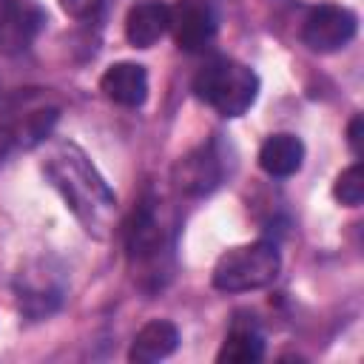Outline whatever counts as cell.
I'll return each instance as SVG.
<instances>
[{
  "label": "cell",
  "instance_id": "cell-5",
  "mask_svg": "<svg viewBox=\"0 0 364 364\" xmlns=\"http://www.w3.org/2000/svg\"><path fill=\"white\" fill-rule=\"evenodd\" d=\"M168 31L182 51H202L216 34V14L208 0H176L168 6Z\"/></svg>",
  "mask_w": 364,
  "mask_h": 364
},
{
  "label": "cell",
  "instance_id": "cell-6",
  "mask_svg": "<svg viewBox=\"0 0 364 364\" xmlns=\"http://www.w3.org/2000/svg\"><path fill=\"white\" fill-rule=\"evenodd\" d=\"M43 11L28 0H6L0 3V51L20 54L31 46L43 26Z\"/></svg>",
  "mask_w": 364,
  "mask_h": 364
},
{
  "label": "cell",
  "instance_id": "cell-1",
  "mask_svg": "<svg viewBox=\"0 0 364 364\" xmlns=\"http://www.w3.org/2000/svg\"><path fill=\"white\" fill-rule=\"evenodd\" d=\"M43 168L51 176L54 188L65 196L68 208L85 225V230L94 236H105L108 219L117 210V196L85 159V154L74 142H57Z\"/></svg>",
  "mask_w": 364,
  "mask_h": 364
},
{
  "label": "cell",
  "instance_id": "cell-13",
  "mask_svg": "<svg viewBox=\"0 0 364 364\" xmlns=\"http://www.w3.org/2000/svg\"><path fill=\"white\" fill-rule=\"evenodd\" d=\"M264 355V341L256 333V327H245V324H233V330L225 336L216 361L219 364H250L259 361Z\"/></svg>",
  "mask_w": 364,
  "mask_h": 364
},
{
  "label": "cell",
  "instance_id": "cell-10",
  "mask_svg": "<svg viewBox=\"0 0 364 364\" xmlns=\"http://www.w3.org/2000/svg\"><path fill=\"white\" fill-rule=\"evenodd\" d=\"M179 344V330L168 318H154L139 327V333L131 341L128 361L134 364H154L159 358H168Z\"/></svg>",
  "mask_w": 364,
  "mask_h": 364
},
{
  "label": "cell",
  "instance_id": "cell-2",
  "mask_svg": "<svg viewBox=\"0 0 364 364\" xmlns=\"http://www.w3.org/2000/svg\"><path fill=\"white\" fill-rule=\"evenodd\" d=\"M193 91L222 117H242L259 94V77L245 63L219 57L193 77Z\"/></svg>",
  "mask_w": 364,
  "mask_h": 364
},
{
  "label": "cell",
  "instance_id": "cell-7",
  "mask_svg": "<svg viewBox=\"0 0 364 364\" xmlns=\"http://www.w3.org/2000/svg\"><path fill=\"white\" fill-rule=\"evenodd\" d=\"M125 247H128L131 264L156 270L159 256H162V230H159V222H156L151 202H142L134 210V216L125 228Z\"/></svg>",
  "mask_w": 364,
  "mask_h": 364
},
{
  "label": "cell",
  "instance_id": "cell-15",
  "mask_svg": "<svg viewBox=\"0 0 364 364\" xmlns=\"http://www.w3.org/2000/svg\"><path fill=\"white\" fill-rule=\"evenodd\" d=\"M105 0H60V9L74 20H88L102 9Z\"/></svg>",
  "mask_w": 364,
  "mask_h": 364
},
{
  "label": "cell",
  "instance_id": "cell-16",
  "mask_svg": "<svg viewBox=\"0 0 364 364\" xmlns=\"http://www.w3.org/2000/svg\"><path fill=\"white\" fill-rule=\"evenodd\" d=\"M14 148H17L14 128H11V122H9V119H3V122H0V165H3V159H6Z\"/></svg>",
  "mask_w": 364,
  "mask_h": 364
},
{
  "label": "cell",
  "instance_id": "cell-8",
  "mask_svg": "<svg viewBox=\"0 0 364 364\" xmlns=\"http://www.w3.org/2000/svg\"><path fill=\"white\" fill-rule=\"evenodd\" d=\"M219 179H222V168L213 148L208 145L193 148L173 165V182L185 196H205L219 185Z\"/></svg>",
  "mask_w": 364,
  "mask_h": 364
},
{
  "label": "cell",
  "instance_id": "cell-11",
  "mask_svg": "<svg viewBox=\"0 0 364 364\" xmlns=\"http://www.w3.org/2000/svg\"><path fill=\"white\" fill-rule=\"evenodd\" d=\"M168 31V6L162 0H139L128 9L125 37L134 48H151Z\"/></svg>",
  "mask_w": 364,
  "mask_h": 364
},
{
  "label": "cell",
  "instance_id": "cell-3",
  "mask_svg": "<svg viewBox=\"0 0 364 364\" xmlns=\"http://www.w3.org/2000/svg\"><path fill=\"white\" fill-rule=\"evenodd\" d=\"M282 270V256L270 242H250L225 250L213 264V287L222 293H247L267 287Z\"/></svg>",
  "mask_w": 364,
  "mask_h": 364
},
{
  "label": "cell",
  "instance_id": "cell-17",
  "mask_svg": "<svg viewBox=\"0 0 364 364\" xmlns=\"http://www.w3.org/2000/svg\"><path fill=\"white\" fill-rule=\"evenodd\" d=\"M361 136H364V119H361V114H355L350 119V128H347V142H350L355 156H361Z\"/></svg>",
  "mask_w": 364,
  "mask_h": 364
},
{
  "label": "cell",
  "instance_id": "cell-9",
  "mask_svg": "<svg viewBox=\"0 0 364 364\" xmlns=\"http://www.w3.org/2000/svg\"><path fill=\"white\" fill-rule=\"evenodd\" d=\"M100 91L125 108H139L148 97V71L139 63H114L100 77Z\"/></svg>",
  "mask_w": 364,
  "mask_h": 364
},
{
  "label": "cell",
  "instance_id": "cell-12",
  "mask_svg": "<svg viewBox=\"0 0 364 364\" xmlns=\"http://www.w3.org/2000/svg\"><path fill=\"white\" fill-rule=\"evenodd\" d=\"M304 145L296 134H270L259 148V165L270 176H293L301 168Z\"/></svg>",
  "mask_w": 364,
  "mask_h": 364
},
{
  "label": "cell",
  "instance_id": "cell-14",
  "mask_svg": "<svg viewBox=\"0 0 364 364\" xmlns=\"http://www.w3.org/2000/svg\"><path fill=\"white\" fill-rule=\"evenodd\" d=\"M333 196L336 202L347 205V208H358L364 199V168L361 162H353L350 168H344L336 182H333Z\"/></svg>",
  "mask_w": 364,
  "mask_h": 364
},
{
  "label": "cell",
  "instance_id": "cell-4",
  "mask_svg": "<svg viewBox=\"0 0 364 364\" xmlns=\"http://www.w3.org/2000/svg\"><path fill=\"white\" fill-rule=\"evenodd\" d=\"M355 28H358V20L350 9L324 3V6H316L307 14L304 28H301V40H304L307 48H313L318 54H327V51L344 48L355 37Z\"/></svg>",
  "mask_w": 364,
  "mask_h": 364
}]
</instances>
